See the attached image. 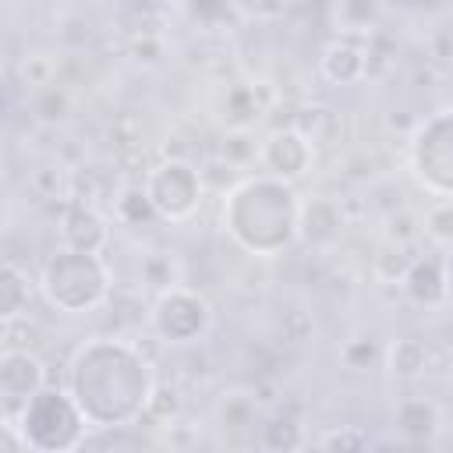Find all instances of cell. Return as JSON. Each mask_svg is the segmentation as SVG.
I'll list each match as a JSON object with an SVG mask.
<instances>
[{
    "instance_id": "1",
    "label": "cell",
    "mask_w": 453,
    "mask_h": 453,
    "mask_svg": "<svg viewBox=\"0 0 453 453\" xmlns=\"http://www.w3.org/2000/svg\"><path fill=\"white\" fill-rule=\"evenodd\" d=\"M67 393L78 400L92 428H127L149 414L156 375L149 357L117 336L85 340L67 365Z\"/></svg>"
},
{
    "instance_id": "2",
    "label": "cell",
    "mask_w": 453,
    "mask_h": 453,
    "mask_svg": "<svg viewBox=\"0 0 453 453\" xmlns=\"http://www.w3.org/2000/svg\"><path fill=\"white\" fill-rule=\"evenodd\" d=\"M223 230L248 255L276 258L301 241V198L283 177H244L223 195Z\"/></svg>"
},
{
    "instance_id": "3",
    "label": "cell",
    "mask_w": 453,
    "mask_h": 453,
    "mask_svg": "<svg viewBox=\"0 0 453 453\" xmlns=\"http://www.w3.org/2000/svg\"><path fill=\"white\" fill-rule=\"evenodd\" d=\"M39 290L57 311L85 315L110 297V269L96 251H78L64 244L46 258Z\"/></svg>"
},
{
    "instance_id": "4",
    "label": "cell",
    "mask_w": 453,
    "mask_h": 453,
    "mask_svg": "<svg viewBox=\"0 0 453 453\" xmlns=\"http://www.w3.org/2000/svg\"><path fill=\"white\" fill-rule=\"evenodd\" d=\"M7 418V414H4ZM18 428L35 453H67L85 446V432L92 428L88 418L81 414L78 400L67 389L42 386L21 411H18Z\"/></svg>"
},
{
    "instance_id": "5",
    "label": "cell",
    "mask_w": 453,
    "mask_h": 453,
    "mask_svg": "<svg viewBox=\"0 0 453 453\" xmlns=\"http://www.w3.org/2000/svg\"><path fill=\"white\" fill-rule=\"evenodd\" d=\"M407 159L414 180L428 195L453 198V110H439L414 127Z\"/></svg>"
},
{
    "instance_id": "6",
    "label": "cell",
    "mask_w": 453,
    "mask_h": 453,
    "mask_svg": "<svg viewBox=\"0 0 453 453\" xmlns=\"http://www.w3.org/2000/svg\"><path fill=\"white\" fill-rule=\"evenodd\" d=\"M149 322H152V333H156L163 343H173V347L198 343V340L212 329V304H209L205 294H198L195 287L170 283V287L159 290V297L152 301Z\"/></svg>"
},
{
    "instance_id": "7",
    "label": "cell",
    "mask_w": 453,
    "mask_h": 453,
    "mask_svg": "<svg viewBox=\"0 0 453 453\" xmlns=\"http://www.w3.org/2000/svg\"><path fill=\"white\" fill-rule=\"evenodd\" d=\"M145 195L156 209L159 219L166 223H184L198 212L202 195H205V177L198 166L184 159H166L145 173Z\"/></svg>"
},
{
    "instance_id": "8",
    "label": "cell",
    "mask_w": 453,
    "mask_h": 453,
    "mask_svg": "<svg viewBox=\"0 0 453 453\" xmlns=\"http://www.w3.org/2000/svg\"><path fill=\"white\" fill-rule=\"evenodd\" d=\"M42 386H46L42 361L35 354H28V350L4 347V354H0V400H4V414L14 418Z\"/></svg>"
},
{
    "instance_id": "9",
    "label": "cell",
    "mask_w": 453,
    "mask_h": 453,
    "mask_svg": "<svg viewBox=\"0 0 453 453\" xmlns=\"http://www.w3.org/2000/svg\"><path fill=\"white\" fill-rule=\"evenodd\" d=\"M315 159V145L304 131L297 127H280L273 134H265V142L258 145V163L265 173L283 177V180H297L308 173Z\"/></svg>"
},
{
    "instance_id": "10",
    "label": "cell",
    "mask_w": 453,
    "mask_h": 453,
    "mask_svg": "<svg viewBox=\"0 0 453 453\" xmlns=\"http://www.w3.org/2000/svg\"><path fill=\"white\" fill-rule=\"evenodd\" d=\"M319 71L326 81L333 85H354L368 74V50L354 39H336L322 50V60H319Z\"/></svg>"
},
{
    "instance_id": "11",
    "label": "cell",
    "mask_w": 453,
    "mask_h": 453,
    "mask_svg": "<svg viewBox=\"0 0 453 453\" xmlns=\"http://www.w3.org/2000/svg\"><path fill=\"white\" fill-rule=\"evenodd\" d=\"M60 237H64L67 248L103 255V248L110 244V226H106V219L92 205H71L67 216H64Z\"/></svg>"
},
{
    "instance_id": "12",
    "label": "cell",
    "mask_w": 453,
    "mask_h": 453,
    "mask_svg": "<svg viewBox=\"0 0 453 453\" xmlns=\"http://www.w3.org/2000/svg\"><path fill=\"white\" fill-rule=\"evenodd\" d=\"M396 428L411 442H432L442 428V411L428 396H403L396 403Z\"/></svg>"
},
{
    "instance_id": "13",
    "label": "cell",
    "mask_w": 453,
    "mask_h": 453,
    "mask_svg": "<svg viewBox=\"0 0 453 453\" xmlns=\"http://www.w3.org/2000/svg\"><path fill=\"white\" fill-rule=\"evenodd\" d=\"M403 294L418 304H442L446 301V276H442V258H414L411 269L400 280Z\"/></svg>"
},
{
    "instance_id": "14",
    "label": "cell",
    "mask_w": 453,
    "mask_h": 453,
    "mask_svg": "<svg viewBox=\"0 0 453 453\" xmlns=\"http://www.w3.org/2000/svg\"><path fill=\"white\" fill-rule=\"evenodd\" d=\"M382 357H386V368H389V375H396V379H421L425 372H428V347H425V340H418V336H396L386 350H382Z\"/></svg>"
},
{
    "instance_id": "15",
    "label": "cell",
    "mask_w": 453,
    "mask_h": 453,
    "mask_svg": "<svg viewBox=\"0 0 453 453\" xmlns=\"http://www.w3.org/2000/svg\"><path fill=\"white\" fill-rule=\"evenodd\" d=\"M340 205L329 202V198H311V202H301V241H311V244H326L340 234Z\"/></svg>"
},
{
    "instance_id": "16",
    "label": "cell",
    "mask_w": 453,
    "mask_h": 453,
    "mask_svg": "<svg viewBox=\"0 0 453 453\" xmlns=\"http://www.w3.org/2000/svg\"><path fill=\"white\" fill-rule=\"evenodd\" d=\"M28 301H32V280H28V273L14 258H7L4 262V283H0V319H4V326L18 322L28 311Z\"/></svg>"
},
{
    "instance_id": "17",
    "label": "cell",
    "mask_w": 453,
    "mask_h": 453,
    "mask_svg": "<svg viewBox=\"0 0 453 453\" xmlns=\"http://www.w3.org/2000/svg\"><path fill=\"white\" fill-rule=\"evenodd\" d=\"M421 230L428 234V241H435L439 248H453V198H439L425 209Z\"/></svg>"
},
{
    "instance_id": "18",
    "label": "cell",
    "mask_w": 453,
    "mask_h": 453,
    "mask_svg": "<svg viewBox=\"0 0 453 453\" xmlns=\"http://www.w3.org/2000/svg\"><path fill=\"white\" fill-rule=\"evenodd\" d=\"M258 442L265 449H301L304 446V435H301V425H294L290 418H269L262 428H258Z\"/></svg>"
},
{
    "instance_id": "19",
    "label": "cell",
    "mask_w": 453,
    "mask_h": 453,
    "mask_svg": "<svg viewBox=\"0 0 453 453\" xmlns=\"http://www.w3.org/2000/svg\"><path fill=\"white\" fill-rule=\"evenodd\" d=\"M379 14H382L379 0H340V25H343V32H372Z\"/></svg>"
},
{
    "instance_id": "20",
    "label": "cell",
    "mask_w": 453,
    "mask_h": 453,
    "mask_svg": "<svg viewBox=\"0 0 453 453\" xmlns=\"http://www.w3.org/2000/svg\"><path fill=\"white\" fill-rule=\"evenodd\" d=\"M156 209L145 195V188H127L120 198H117V219L127 223V226H142L145 219H152Z\"/></svg>"
},
{
    "instance_id": "21",
    "label": "cell",
    "mask_w": 453,
    "mask_h": 453,
    "mask_svg": "<svg viewBox=\"0 0 453 453\" xmlns=\"http://www.w3.org/2000/svg\"><path fill=\"white\" fill-rule=\"evenodd\" d=\"M319 446L322 449H365V446H372V435L365 428H357V425H343V428L326 432L319 439Z\"/></svg>"
},
{
    "instance_id": "22",
    "label": "cell",
    "mask_w": 453,
    "mask_h": 453,
    "mask_svg": "<svg viewBox=\"0 0 453 453\" xmlns=\"http://www.w3.org/2000/svg\"><path fill=\"white\" fill-rule=\"evenodd\" d=\"M180 411V396H177V389H166V386H156V393H152V403H149V414L152 418H173Z\"/></svg>"
},
{
    "instance_id": "23",
    "label": "cell",
    "mask_w": 453,
    "mask_h": 453,
    "mask_svg": "<svg viewBox=\"0 0 453 453\" xmlns=\"http://www.w3.org/2000/svg\"><path fill=\"white\" fill-rule=\"evenodd\" d=\"M21 74H25V81L28 85H50V64H46V57H28L25 64H21Z\"/></svg>"
},
{
    "instance_id": "24",
    "label": "cell",
    "mask_w": 453,
    "mask_h": 453,
    "mask_svg": "<svg viewBox=\"0 0 453 453\" xmlns=\"http://www.w3.org/2000/svg\"><path fill=\"white\" fill-rule=\"evenodd\" d=\"M442 276H446V304H453V248H446V258H442Z\"/></svg>"
}]
</instances>
